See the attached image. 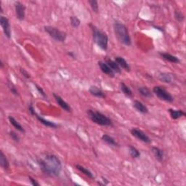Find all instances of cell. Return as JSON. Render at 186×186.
Instances as JSON below:
<instances>
[{"instance_id":"d6986e66","label":"cell","mask_w":186,"mask_h":186,"mask_svg":"<svg viewBox=\"0 0 186 186\" xmlns=\"http://www.w3.org/2000/svg\"><path fill=\"white\" fill-rule=\"evenodd\" d=\"M35 116H36V117L37 118V119H38L39 122H40L41 124L45 125V126H47V127H52V128H57L58 127V125L55 124V123L52 122H50V121L48 120H46L45 119L43 118V117H41L40 116H39V115H37V114H35Z\"/></svg>"},{"instance_id":"7402d4cb","label":"cell","mask_w":186,"mask_h":186,"mask_svg":"<svg viewBox=\"0 0 186 186\" xmlns=\"http://www.w3.org/2000/svg\"><path fill=\"white\" fill-rule=\"evenodd\" d=\"M102 140L104 142H106V143L108 144V145H113V146H119V144L116 143V141L112 137H110V135H106V134H105V135H103V136H102Z\"/></svg>"},{"instance_id":"1f68e13d","label":"cell","mask_w":186,"mask_h":186,"mask_svg":"<svg viewBox=\"0 0 186 186\" xmlns=\"http://www.w3.org/2000/svg\"><path fill=\"white\" fill-rule=\"evenodd\" d=\"M9 88L10 89V91H11V93L13 94V95H19V94H18V90H17V89L15 88V87L12 84H11V83L9 84Z\"/></svg>"},{"instance_id":"7c38bea8","label":"cell","mask_w":186,"mask_h":186,"mask_svg":"<svg viewBox=\"0 0 186 186\" xmlns=\"http://www.w3.org/2000/svg\"><path fill=\"white\" fill-rule=\"evenodd\" d=\"M159 55L161 57H162L163 59L167 60V61L173 63H180V60L179 58L176 57V56H174L171 54H169L167 53H162V52H159Z\"/></svg>"},{"instance_id":"4dcf8cb0","label":"cell","mask_w":186,"mask_h":186,"mask_svg":"<svg viewBox=\"0 0 186 186\" xmlns=\"http://www.w3.org/2000/svg\"><path fill=\"white\" fill-rule=\"evenodd\" d=\"M10 136L12 137V139L14 141L17 142V143H18V142L20 141V137H19V136H18V135L13 131L10 132Z\"/></svg>"},{"instance_id":"e0dca14e","label":"cell","mask_w":186,"mask_h":186,"mask_svg":"<svg viewBox=\"0 0 186 186\" xmlns=\"http://www.w3.org/2000/svg\"><path fill=\"white\" fill-rule=\"evenodd\" d=\"M151 150L156 159L159 161V162H162L163 158H164V151L157 147H152Z\"/></svg>"},{"instance_id":"8992f818","label":"cell","mask_w":186,"mask_h":186,"mask_svg":"<svg viewBox=\"0 0 186 186\" xmlns=\"http://www.w3.org/2000/svg\"><path fill=\"white\" fill-rule=\"evenodd\" d=\"M154 93L156 94V95L159 98L160 100H164V101L168 102V103H172L174 101L172 96L170 95L167 90L163 89L162 87L156 86L153 89Z\"/></svg>"},{"instance_id":"44dd1931","label":"cell","mask_w":186,"mask_h":186,"mask_svg":"<svg viewBox=\"0 0 186 186\" xmlns=\"http://www.w3.org/2000/svg\"><path fill=\"white\" fill-rule=\"evenodd\" d=\"M8 119H9L10 124H11L16 129H18V131L21 132H25V129H24V127L19 124V122H18L14 117L9 116L8 117Z\"/></svg>"},{"instance_id":"30bf717a","label":"cell","mask_w":186,"mask_h":186,"mask_svg":"<svg viewBox=\"0 0 186 186\" xmlns=\"http://www.w3.org/2000/svg\"><path fill=\"white\" fill-rule=\"evenodd\" d=\"M98 65H99L100 70H101L102 72L104 73V74L108 75V76L110 77L115 76V72L108 66V65L106 63L100 61L98 62Z\"/></svg>"},{"instance_id":"83f0119b","label":"cell","mask_w":186,"mask_h":186,"mask_svg":"<svg viewBox=\"0 0 186 186\" xmlns=\"http://www.w3.org/2000/svg\"><path fill=\"white\" fill-rule=\"evenodd\" d=\"M81 21L77 17L75 16H71V24L74 28H78L80 26Z\"/></svg>"},{"instance_id":"ba28073f","label":"cell","mask_w":186,"mask_h":186,"mask_svg":"<svg viewBox=\"0 0 186 186\" xmlns=\"http://www.w3.org/2000/svg\"><path fill=\"white\" fill-rule=\"evenodd\" d=\"M0 24H1L2 28L3 29L5 37H7L8 39H10V37H11V29H10L9 20L6 17L1 15L0 17Z\"/></svg>"},{"instance_id":"ac0fdd59","label":"cell","mask_w":186,"mask_h":186,"mask_svg":"<svg viewBox=\"0 0 186 186\" xmlns=\"http://www.w3.org/2000/svg\"><path fill=\"white\" fill-rule=\"evenodd\" d=\"M168 111L170 112V116L172 117V119H177L180 118V117L185 115V113L181 110L169 109Z\"/></svg>"},{"instance_id":"ffe728a7","label":"cell","mask_w":186,"mask_h":186,"mask_svg":"<svg viewBox=\"0 0 186 186\" xmlns=\"http://www.w3.org/2000/svg\"><path fill=\"white\" fill-rule=\"evenodd\" d=\"M106 63L108 65V66H109L115 73H117V74H121L122 70H121L120 67L119 66V65L117 64L116 62L114 61V60L108 59L107 60H106Z\"/></svg>"},{"instance_id":"cb8c5ba5","label":"cell","mask_w":186,"mask_h":186,"mask_svg":"<svg viewBox=\"0 0 186 186\" xmlns=\"http://www.w3.org/2000/svg\"><path fill=\"white\" fill-rule=\"evenodd\" d=\"M138 92L142 96L145 97H152L151 92L148 87H141L138 88Z\"/></svg>"},{"instance_id":"484cf974","label":"cell","mask_w":186,"mask_h":186,"mask_svg":"<svg viewBox=\"0 0 186 186\" xmlns=\"http://www.w3.org/2000/svg\"><path fill=\"white\" fill-rule=\"evenodd\" d=\"M129 151L130 156L134 158H139L140 156H141V153L139 152V150L135 147H134V146H132V145L129 146Z\"/></svg>"},{"instance_id":"d590c367","label":"cell","mask_w":186,"mask_h":186,"mask_svg":"<svg viewBox=\"0 0 186 186\" xmlns=\"http://www.w3.org/2000/svg\"><path fill=\"white\" fill-rule=\"evenodd\" d=\"M28 178H29V180H30V182H31V183L33 185H34V186H39V183H37L36 180L33 179V177H29Z\"/></svg>"},{"instance_id":"7a4b0ae2","label":"cell","mask_w":186,"mask_h":186,"mask_svg":"<svg viewBox=\"0 0 186 186\" xmlns=\"http://www.w3.org/2000/svg\"><path fill=\"white\" fill-rule=\"evenodd\" d=\"M114 28L116 37L121 42L127 46L131 45L132 41L130 36H129L128 29L124 24L116 20L114 24Z\"/></svg>"},{"instance_id":"52a82bcc","label":"cell","mask_w":186,"mask_h":186,"mask_svg":"<svg viewBox=\"0 0 186 186\" xmlns=\"http://www.w3.org/2000/svg\"><path fill=\"white\" fill-rule=\"evenodd\" d=\"M131 133L134 137H135L140 141L144 142L146 143H150L151 142V140L149 138V137L145 132H143V131L140 130L138 129L133 128L131 129Z\"/></svg>"},{"instance_id":"5b68a950","label":"cell","mask_w":186,"mask_h":186,"mask_svg":"<svg viewBox=\"0 0 186 186\" xmlns=\"http://www.w3.org/2000/svg\"><path fill=\"white\" fill-rule=\"evenodd\" d=\"M45 31L50 35V37L55 39V40L63 42L66 39V33L63 31L59 30L57 28L53 26H45Z\"/></svg>"},{"instance_id":"8d00e7d4","label":"cell","mask_w":186,"mask_h":186,"mask_svg":"<svg viewBox=\"0 0 186 186\" xmlns=\"http://www.w3.org/2000/svg\"><path fill=\"white\" fill-rule=\"evenodd\" d=\"M68 54L71 56V57H72V58H74L75 57L74 55V53H72V52H68Z\"/></svg>"},{"instance_id":"6da1fadb","label":"cell","mask_w":186,"mask_h":186,"mask_svg":"<svg viewBox=\"0 0 186 186\" xmlns=\"http://www.w3.org/2000/svg\"><path fill=\"white\" fill-rule=\"evenodd\" d=\"M41 170L46 175H53L58 177L62 170L61 162L59 158L53 154H46L43 158L37 159Z\"/></svg>"},{"instance_id":"2e32d148","label":"cell","mask_w":186,"mask_h":186,"mask_svg":"<svg viewBox=\"0 0 186 186\" xmlns=\"http://www.w3.org/2000/svg\"><path fill=\"white\" fill-rule=\"evenodd\" d=\"M0 165L5 170H8L10 169V163L2 150L0 151Z\"/></svg>"},{"instance_id":"3957f363","label":"cell","mask_w":186,"mask_h":186,"mask_svg":"<svg viewBox=\"0 0 186 186\" xmlns=\"http://www.w3.org/2000/svg\"><path fill=\"white\" fill-rule=\"evenodd\" d=\"M92 32H93V37L95 42L100 49L103 50H107L108 49V38L107 34L98 29L93 24H89Z\"/></svg>"},{"instance_id":"f1b7e54d","label":"cell","mask_w":186,"mask_h":186,"mask_svg":"<svg viewBox=\"0 0 186 186\" xmlns=\"http://www.w3.org/2000/svg\"><path fill=\"white\" fill-rule=\"evenodd\" d=\"M175 19L178 20L180 22H183L184 19H185V16L183 14V12L181 11H178V10H176L175 12Z\"/></svg>"},{"instance_id":"8fae6325","label":"cell","mask_w":186,"mask_h":186,"mask_svg":"<svg viewBox=\"0 0 186 186\" xmlns=\"http://www.w3.org/2000/svg\"><path fill=\"white\" fill-rule=\"evenodd\" d=\"M53 96L54 97H55L56 102H57L58 105H59L63 109L66 110L67 112H71V108L70 107L69 105H68L66 102H65L64 100L62 99L61 97H60L59 95H56V94H53Z\"/></svg>"},{"instance_id":"9c48e42d","label":"cell","mask_w":186,"mask_h":186,"mask_svg":"<svg viewBox=\"0 0 186 186\" xmlns=\"http://www.w3.org/2000/svg\"><path fill=\"white\" fill-rule=\"evenodd\" d=\"M15 9L16 17L19 20H24L25 18V11L26 7L24 4L20 2H15Z\"/></svg>"},{"instance_id":"f546056e","label":"cell","mask_w":186,"mask_h":186,"mask_svg":"<svg viewBox=\"0 0 186 186\" xmlns=\"http://www.w3.org/2000/svg\"><path fill=\"white\" fill-rule=\"evenodd\" d=\"M89 5L91 6L92 10H93V12H95V13H97L98 12V2L97 1H95V0H90L89 1Z\"/></svg>"},{"instance_id":"4fadbf2b","label":"cell","mask_w":186,"mask_h":186,"mask_svg":"<svg viewBox=\"0 0 186 186\" xmlns=\"http://www.w3.org/2000/svg\"><path fill=\"white\" fill-rule=\"evenodd\" d=\"M115 62L119 65V66L122 67L123 69H124L127 71H130V67H129L128 63L126 61V60L122 57H116L115 58Z\"/></svg>"},{"instance_id":"836d02e7","label":"cell","mask_w":186,"mask_h":186,"mask_svg":"<svg viewBox=\"0 0 186 186\" xmlns=\"http://www.w3.org/2000/svg\"><path fill=\"white\" fill-rule=\"evenodd\" d=\"M20 72H21V74L24 75V77H26V79H29L30 78V74H28V72H27V71L26 70V69H24V68H20Z\"/></svg>"},{"instance_id":"74e56055","label":"cell","mask_w":186,"mask_h":186,"mask_svg":"<svg viewBox=\"0 0 186 186\" xmlns=\"http://www.w3.org/2000/svg\"><path fill=\"white\" fill-rule=\"evenodd\" d=\"M3 65H4V64H3V63H2V60H1V68H3Z\"/></svg>"},{"instance_id":"277c9868","label":"cell","mask_w":186,"mask_h":186,"mask_svg":"<svg viewBox=\"0 0 186 186\" xmlns=\"http://www.w3.org/2000/svg\"><path fill=\"white\" fill-rule=\"evenodd\" d=\"M87 115L89 118L95 124L101 125V126H112L113 125L112 121L101 113L93 110H88Z\"/></svg>"},{"instance_id":"5bb4252c","label":"cell","mask_w":186,"mask_h":186,"mask_svg":"<svg viewBox=\"0 0 186 186\" xmlns=\"http://www.w3.org/2000/svg\"><path fill=\"white\" fill-rule=\"evenodd\" d=\"M133 106L135 108L137 111L142 113V114H148V109L146 106L144 105L143 103L138 100H135L133 103Z\"/></svg>"},{"instance_id":"e575fe53","label":"cell","mask_w":186,"mask_h":186,"mask_svg":"<svg viewBox=\"0 0 186 186\" xmlns=\"http://www.w3.org/2000/svg\"><path fill=\"white\" fill-rule=\"evenodd\" d=\"M28 110H29V112L31 113V114L33 115V116H35V114H37V113L35 112L34 108H33L32 103L29 104V106H28Z\"/></svg>"},{"instance_id":"9a60e30c","label":"cell","mask_w":186,"mask_h":186,"mask_svg":"<svg viewBox=\"0 0 186 186\" xmlns=\"http://www.w3.org/2000/svg\"><path fill=\"white\" fill-rule=\"evenodd\" d=\"M89 93H91V95L95 96V97H97L100 98H105L106 97L105 93H104L101 90V89L97 88V87L95 86H92L90 88H89Z\"/></svg>"},{"instance_id":"d4e9b609","label":"cell","mask_w":186,"mask_h":186,"mask_svg":"<svg viewBox=\"0 0 186 186\" xmlns=\"http://www.w3.org/2000/svg\"><path fill=\"white\" fill-rule=\"evenodd\" d=\"M120 88H121V90L122 91V93H124L125 95L129 96V97L132 95V92L130 88H129L127 84H125L124 82H121Z\"/></svg>"},{"instance_id":"603a6c76","label":"cell","mask_w":186,"mask_h":186,"mask_svg":"<svg viewBox=\"0 0 186 186\" xmlns=\"http://www.w3.org/2000/svg\"><path fill=\"white\" fill-rule=\"evenodd\" d=\"M76 168L79 171H80L81 172H82L83 174H84L85 175H87V177H89V178H91V179H94V178H95V177H94V175H93V173H92L90 172V171H89L88 170V169L85 168V167H84L83 166H81V165L76 164Z\"/></svg>"},{"instance_id":"d6a6232c","label":"cell","mask_w":186,"mask_h":186,"mask_svg":"<svg viewBox=\"0 0 186 186\" xmlns=\"http://www.w3.org/2000/svg\"><path fill=\"white\" fill-rule=\"evenodd\" d=\"M35 86H36V88H37V90H38V92L39 93V94H40V95H41L43 96V97H47V95H46L45 91L43 90V89L41 88V87H39V85H37V84H35Z\"/></svg>"},{"instance_id":"4316f807","label":"cell","mask_w":186,"mask_h":186,"mask_svg":"<svg viewBox=\"0 0 186 186\" xmlns=\"http://www.w3.org/2000/svg\"><path fill=\"white\" fill-rule=\"evenodd\" d=\"M159 79L163 82L165 83H170L172 81V76L170 74L167 73H162L159 75Z\"/></svg>"}]
</instances>
